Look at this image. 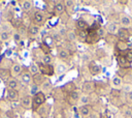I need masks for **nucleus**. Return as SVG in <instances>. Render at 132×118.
I'll return each mask as SVG.
<instances>
[{"label":"nucleus","mask_w":132,"mask_h":118,"mask_svg":"<svg viewBox=\"0 0 132 118\" xmlns=\"http://www.w3.org/2000/svg\"><path fill=\"white\" fill-rule=\"evenodd\" d=\"M45 100H46L45 93H43L42 91H39L38 93H36L32 97V108H31V110L33 112H36L43 104H45Z\"/></svg>","instance_id":"1"},{"label":"nucleus","mask_w":132,"mask_h":118,"mask_svg":"<svg viewBox=\"0 0 132 118\" xmlns=\"http://www.w3.org/2000/svg\"><path fill=\"white\" fill-rule=\"evenodd\" d=\"M37 65L39 67V72L41 75H43L45 77H52L55 75V67L52 64L47 65V64H43V63L39 62Z\"/></svg>","instance_id":"2"},{"label":"nucleus","mask_w":132,"mask_h":118,"mask_svg":"<svg viewBox=\"0 0 132 118\" xmlns=\"http://www.w3.org/2000/svg\"><path fill=\"white\" fill-rule=\"evenodd\" d=\"M95 89H96V83L92 80L85 81L81 85V92L84 94H87V95L93 93L95 91Z\"/></svg>","instance_id":"3"},{"label":"nucleus","mask_w":132,"mask_h":118,"mask_svg":"<svg viewBox=\"0 0 132 118\" xmlns=\"http://www.w3.org/2000/svg\"><path fill=\"white\" fill-rule=\"evenodd\" d=\"M131 29H128V28H124V27H120L118 33H117V37L119 40H122V41H126L128 42L130 36H131Z\"/></svg>","instance_id":"4"},{"label":"nucleus","mask_w":132,"mask_h":118,"mask_svg":"<svg viewBox=\"0 0 132 118\" xmlns=\"http://www.w3.org/2000/svg\"><path fill=\"white\" fill-rule=\"evenodd\" d=\"M117 62L120 66V68H123V69H130L131 68V63L125 58L124 53L117 55Z\"/></svg>","instance_id":"5"},{"label":"nucleus","mask_w":132,"mask_h":118,"mask_svg":"<svg viewBox=\"0 0 132 118\" xmlns=\"http://www.w3.org/2000/svg\"><path fill=\"white\" fill-rule=\"evenodd\" d=\"M45 22V17L44 13L41 10H36L33 14V24L37 25V26H42Z\"/></svg>","instance_id":"6"},{"label":"nucleus","mask_w":132,"mask_h":118,"mask_svg":"<svg viewBox=\"0 0 132 118\" xmlns=\"http://www.w3.org/2000/svg\"><path fill=\"white\" fill-rule=\"evenodd\" d=\"M51 105L48 104H43L36 112L38 113V115L40 116V118H47L51 114Z\"/></svg>","instance_id":"7"},{"label":"nucleus","mask_w":132,"mask_h":118,"mask_svg":"<svg viewBox=\"0 0 132 118\" xmlns=\"http://www.w3.org/2000/svg\"><path fill=\"white\" fill-rule=\"evenodd\" d=\"M58 57L64 62H69L71 59V54L67 49L62 48V49H59V51H58Z\"/></svg>","instance_id":"8"},{"label":"nucleus","mask_w":132,"mask_h":118,"mask_svg":"<svg viewBox=\"0 0 132 118\" xmlns=\"http://www.w3.org/2000/svg\"><path fill=\"white\" fill-rule=\"evenodd\" d=\"M120 24L122 25V27L130 29V28L132 27V20H131V18H130L129 16L123 13V14H121V17H120Z\"/></svg>","instance_id":"9"},{"label":"nucleus","mask_w":132,"mask_h":118,"mask_svg":"<svg viewBox=\"0 0 132 118\" xmlns=\"http://www.w3.org/2000/svg\"><path fill=\"white\" fill-rule=\"evenodd\" d=\"M88 68H89V71L92 76H97L101 72V66L98 65L95 61H91L88 65Z\"/></svg>","instance_id":"10"},{"label":"nucleus","mask_w":132,"mask_h":118,"mask_svg":"<svg viewBox=\"0 0 132 118\" xmlns=\"http://www.w3.org/2000/svg\"><path fill=\"white\" fill-rule=\"evenodd\" d=\"M21 106L25 110H29L32 108V97L30 95H25L21 98Z\"/></svg>","instance_id":"11"},{"label":"nucleus","mask_w":132,"mask_h":118,"mask_svg":"<svg viewBox=\"0 0 132 118\" xmlns=\"http://www.w3.org/2000/svg\"><path fill=\"white\" fill-rule=\"evenodd\" d=\"M78 113H79L80 116L87 118V117H89L90 114L92 113V109H91L90 106H88V105H80V106L78 107Z\"/></svg>","instance_id":"12"},{"label":"nucleus","mask_w":132,"mask_h":118,"mask_svg":"<svg viewBox=\"0 0 132 118\" xmlns=\"http://www.w3.org/2000/svg\"><path fill=\"white\" fill-rule=\"evenodd\" d=\"M54 12L61 14L64 12L65 10V5H64V1H54Z\"/></svg>","instance_id":"13"},{"label":"nucleus","mask_w":132,"mask_h":118,"mask_svg":"<svg viewBox=\"0 0 132 118\" xmlns=\"http://www.w3.org/2000/svg\"><path fill=\"white\" fill-rule=\"evenodd\" d=\"M6 96H7V98H8L10 101H18L19 98H20L19 91L15 90V89H8Z\"/></svg>","instance_id":"14"},{"label":"nucleus","mask_w":132,"mask_h":118,"mask_svg":"<svg viewBox=\"0 0 132 118\" xmlns=\"http://www.w3.org/2000/svg\"><path fill=\"white\" fill-rule=\"evenodd\" d=\"M120 29V26L118 23H110L108 24V26L106 27V32L109 35H117L118 31Z\"/></svg>","instance_id":"15"},{"label":"nucleus","mask_w":132,"mask_h":118,"mask_svg":"<svg viewBox=\"0 0 132 118\" xmlns=\"http://www.w3.org/2000/svg\"><path fill=\"white\" fill-rule=\"evenodd\" d=\"M46 80H47V79H46V77H45V76H43V75H41L40 72H39V73H37L36 76L32 77L33 84H35L36 86H41V85H42Z\"/></svg>","instance_id":"16"},{"label":"nucleus","mask_w":132,"mask_h":118,"mask_svg":"<svg viewBox=\"0 0 132 118\" xmlns=\"http://www.w3.org/2000/svg\"><path fill=\"white\" fill-rule=\"evenodd\" d=\"M76 28L78 30H82V31H88V29L90 28V25L88 24V22L84 19H78L76 21Z\"/></svg>","instance_id":"17"},{"label":"nucleus","mask_w":132,"mask_h":118,"mask_svg":"<svg viewBox=\"0 0 132 118\" xmlns=\"http://www.w3.org/2000/svg\"><path fill=\"white\" fill-rule=\"evenodd\" d=\"M79 98H80V94H79V92L77 90H75V91H73V92L68 94V100H69V102L71 105L76 104L79 100Z\"/></svg>","instance_id":"18"},{"label":"nucleus","mask_w":132,"mask_h":118,"mask_svg":"<svg viewBox=\"0 0 132 118\" xmlns=\"http://www.w3.org/2000/svg\"><path fill=\"white\" fill-rule=\"evenodd\" d=\"M75 90H76V85L74 84V82H68L62 87V91L68 93V94L73 92V91H75Z\"/></svg>","instance_id":"19"},{"label":"nucleus","mask_w":132,"mask_h":118,"mask_svg":"<svg viewBox=\"0 0 132 118\" xmlns=\"http://www.w3.org/2000/svg\"><path fill=\"white\" fill-rule=\"evenodd\" d=\"M39 32H40V27L37 26V25H35V24H31L28 27V33L31 36H36Z\"/></svg>","instance_id":"20"},{"label":"nucleus","mask_w":132,"mask_h":118,"mask_svg":"<svg viewBox=\"0 0 132 118\" xmlns=\"http://www.w3.org/2000/svg\"><path fill=\"white\" fill-rule=\"evenodd\" d=\"M22 66L19 64V63H14L13 65H12V67H11V69H10V73H11V76H13V77H15V76H19L21 72H22Z\"/></svg>","instance_id":"21"},{"label":"nucleus","mask_w":132,"mask_h":118,"mask_svg":"<svg viewBox=\"0 0 132 118\" xmlns=\"http://www.w3.org/2000/svg\"><path fill=\"white\" fill-rule=\"evenodd\" d=\"M65 37H66V40H67V41L73 42V41L76 40V32L73 31V30H68V31L66 32Z\"/></svg>","instance_id":"22"},{"label":"nucleus","mask_w":132,"mask_h":118,"mask_svg":"<svg viewBox=\"0 0 132 118\" xmlns=\"http://www.w3.org/2000/svg\"><path fill=\"white\" fill-rule=\"evenodd\" d=\"M6 86H7L8 89H15V90H16V88H18V86H19V82H18L14 78H10L9 80H7Z\"/></svg>","instance_id":"23"},{"label":"nucleus","mask_w":132,"mask_h":118,"mask_svg":"<svg viewBox=\"0 0 132 118\" xmlns=\"http://www.w3.org/2000/svg\"><path fill=\"white\" fill-rule=\"evenodd\" d=\"M87 37H88V31H82V30H77L76 32V38H78L79 41H87Z\"/></svg>","instance_id":"24"},{"label":"nucleus","mask_w":132,"mask_h":118,"mask_svg":"<svg viewBox=\"0 0 132 118\" xmlns=\"http://www.w3.org/2000/svg\"><path fill=\"white\" fill-rule=\"evenodd\" d=\"M66 70H67V65H66L65 63H60V64L57 65V67H56V69H55V72L60 76V75L65 73Z\"/></svg>","instance_id":"25"},{"label":"nucleus","mask_w":132,"mask_h":118,"mask_svg":"<svg viewBox=\"0 0 132 118\" xmlns=\"http://www.w3.org/2000/svg\"><path fill=\"white\" fill-rule=\"evenodd\" d=\"M41 89H42V92H50L52 89H53V84L50 80H46L42 85H41Z\"/></svg>","instance_id":"26"},{"label":"nucleus","mask_w":132,"mask_h":118,"mask_svg":"<svg viewBox=\"0 0 132 118\" xmlns=\"http://www.w3.org/2000/svg\"><path fill=\"white\" fill-rule=\"evenodd\" d=\"M53 61H54V58L51 54L50 55H43L41 58V63H43V64H47V65L52 64L53 65Z\"/></svg>","instance_id":"27"},{"label":"nucleus","mask_w":132,"mask_h":118,"mask_svg":"<svg viewBox=\"0 0 132 118\" xmlns=\"http://www.w3.org/2000/svg\"><path fill=\"white\" fill-rule=\"evenodd\" d=\"M21 81L25 84H30V82L32 81V76L30 75V72H24L21 76Z\"/></svg>","instance_id":"28"},{"label":"nucleus","mask_w":132,"mask_h":118,"mask_svg":"<svg viewBox=\"0 0 132 118\" xmlns=\"http://www.w3.org/2000/svg\"><path fill=\"white\" fill-rule=\"evenodd\" d=\"M29 72H30V75L32 77H34L37 73H39V67H38V65L35 64V63H32L30 65V67H29Z\"/></svg>","instance_id":"29"},{"label":"nucleus","mask_w":132,"mask_h":118,"mask_svg":"<svg viewBox=\"0 0 132 118\" xmlns=\"http://www.w3.org/2000/svg\"><path fill=\"white\" fill-rule=\"evenodd\" d=\"M22 8H23L24 11H29V10L32 8V2L29 1V0L23 1V2H22Z\"/></svg>","instance_id":"30"},{"label":"nucleus","mask_w":132,"mask_h":118,"mask_svg":"<svg viewBox=\"0 0 132 118\" xmlns=\"http://www.w3.org/2000/svg\"><path fill=\"white\" fill-rule=\"evenodd\" d=\"M40 49H41V51L43 52L44 55H50L51 54V46L46 45L45 42H43V43L40 45Z\"/></svg>","instance_id":"31"},{"label":"nucleus","mask_w":132,"mask_h":118,"mask_svg":"<svg viewBox=\"0 0 132 118\" xmlns=\"http://www.w3.org/2000/svg\"><path fill=\"white\" fill-rule=\"evenodd\" d=\"M111 83L114 87H119V86L122 85V78H120L119 76H114L111 80Z\"/></svg>","instance_id":"32"},{"label":"nucleus","mask_w":132,"mask_h":118,"mask_svg":"<svg viewBox=\"0 0 132 118\" xmlns=\"http://www.w3.org/2000/svg\"><path fill=\"white\" fill-rule=\"evenodd\" d=\"M122 91L126 92V94L129 93V92H132V84L131 83H125L122 86Z\"/></svg>","instance_id":"33"},{"label":"nucleus","mask_w":132,"mask_h":118,"mask_svg":"<svg viewBox=\"0 0 132 118\" xmlns=\"http://www.w3.org/2000/svg\"><path fill=\"white\" fill-rule=\"evenodd\" d=\"M124 56H125V58H126L130 63H132V48L126 50V51L124 52Z\"/></svg>","instance_id":"34"},{"label":"nucleus","mask_w":132,"mask_h":118,"mask_svg":"<svg viewBox=\"0 0 132 118\" xmlns=\"http://www.w3.org/2000/svg\"><path fill=\"white\" fill-rule=\"evenodd\" d=\"M123 117L124 118H132V110L128 107H126L124 113H123Z\"/></svg>","instance_id":"35"},{"label":"nucleus","mask_w":132,"mask_h":118,"mask_svg":"<svg viewBox=\"0 0 132 118\" xmlns=\"http://www.w3.org/2000/svg\"><path fill=\"white\" fill-rule=\"evenodd\" d=\"M79 101L81 102V105H88V104H89V101H90V97H89V95L84 94L82 96H80Z\"/></svg>","instance_id":"36"},{"label":"nucleus","mask_w":132,"mask_h":118,"mask_svg":"<svg viewBox=\"0 0 132 118\" xmlns=\"http://www.w3.org/2000/svg\"><path fill=\"white\" fill-rule=\"evenodd\" d=\"M8 38H9V33H8V32L2 31V32L0 33V39H1V40L6 41V40H8Z\"/></svg>","instance_id":"37"},{"label":"nucleus","mask_w":132,"mask_h":118,"mask_svg":"<svg viewBox=\"0 0 132 118\" xmlns=\"http://www.w3.org/2000/svg\"><path fill=\"white\" fill-rule=\"evenodd\" d=\"M38 88H39V86H36L35 84H33L32 86H31V89H30V93L34 96L36 93H38L39 91H38Z\"/></svg>","instance_id":"38"},{"label":"nucleus","mask_w":132,"mask_h":118,"mask_svg":"<svg viewBox=\"0 0 132 118\" xmlns=\"http://www.w3.org/2000/svg\"><path fill=\"white\" fill-rule=\"evenodd\" d=\"M74 4H75V1H73V0H66V1H64L65 7H72V6H74Z\"/></svg>","instance_id":"39"},{"label":"nucleus","mask_w":132,"mask_h":118,"mask_svg":"<svg viewBox=\"0 0 132 118\" xmlns=\"http://www.w3.org/2000/svg\"><path fill=\"white\" fill-rule=\"evenodd\" d=\"M6 117L7 118H15V114H14V111L13 110H8L6 111Z\"/></svg>","instance_id":"40"},{"label":"nucleus","mask_w":132,"mask_h":118,"mask_svg":"<svg viewBox=\"0 0 132 118\" xmlns=\"http://www.w3.org/2000/svg\"><path fill=\"white\" fill-rule=\"evenodd\" d=\"M51 37L53 38V40H55V41H59V40L61 39V34H60V33H54Z\"/></svg>","instance_id":"41"},{"label":"nucleus","mask_w":132,"mask_h":118,"mask_svg":"<svg viewBox=\"0 0 132 118\" xmlns=\"http://www.w3.org/2000/svg\"><path fill=\"white\" fill-rule=\"evenodd\" d=\"M12 37H13L14 41H20V40H21V38H22V36H21V34H20V33H14Z\"/></svg>","instance_id":"42"},{"label":"nucleus","mask_w":132,"mask_h":118,"mask_svg":"<svg viewBox=\"0 0 132 118\" xmlns=\"http://www.w3.org/2000/svg\"><path fill=\"white\" fill-rule=\"evenodd\" d=\"M126 98H127V101H128V102H132V92L127 93Z\"/></svg>","instance_id":"43"},{"label":"nucleus","mask_w":132,"mask_h":118,"mask_svg":"<svg viewBox=\"0 0 132 118\" xmlns=\"http://www.w3.org/2000/svg\"><path fill=\"white\" fill-rule=\"evenodd\" d=\"M87 118H99V117H98L97 113H93V112H92V113L90 114V116H89V117H87Z\"/></svg>","instance_id":"44"},{"label":"nucleus","mask_w":132,"mask_h":118,"mask_svg":"<svg viewBox=\"0 0 132 118\" xmlns=\"http://www.w3.org/2000/svg\"><path fill=\"white\" fill-rule=\"evenodd\" d=\"M0 49H1V45H0Z\"/></svg>","instance_id":"45"},{"label":"nucleus","mask_w":132,"mask_h":118,"mask_svg":"<svg viewBox=\"0 0 132 118\" xmlns=\"http://www.w3.org/2000/svg\"><path fill=\"white\" fill-rule=\"evenodd\" d=\"M0 72H1V70H0Z\"/></svg>","instance_id":"46"}]
</instances>
